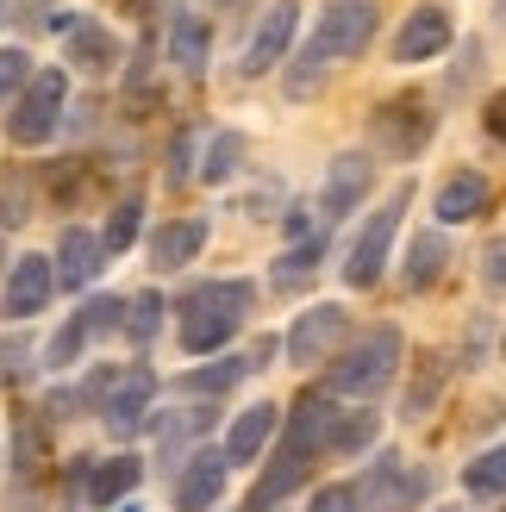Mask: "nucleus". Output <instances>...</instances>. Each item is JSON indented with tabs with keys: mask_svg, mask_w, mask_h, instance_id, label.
Instances as JSON below:
<instances>
[{
	"mask_svg": "<svg viewBox=\"0 0 506 512\" xmlns=\"http://www.w3.org/2000/svg\"><path fill=\"white\" fill-rule=\"evenodd\" d=\"M432 132H438V113L425 107L419 94H394V100H382V107L369 113V138H375V150H388V157H419L425 144H432Z\"/></svg>",
	"mask_w": 506,
	"mask_h": 512,
	"instance_id": "20e7f679",
	"label": "nucleus"
},
{
	"mask_svg": "<svg viewBox=\"0 0 506 512\" xmlns=\"http://www.w3.org/2000/svg\"><path fill=\"white\" fill-rule=\"evenodd\" d=\"M188 175V138H175V163H169V182H182Z\"/></svg>",
	"mask_w": 506,
	"mask_h": 512,
	"instance_id": "4c0bfd02",
	"label": "nucleus"
},
{
	"mask_svg": "<svg viewBox=\"0 0 506 512\" xmlns=\"http://www.w3.org/2000/svg\"><path fill=\"white\" fill-rule=\"evenodd\" d=\"M13 456H19V475H38L44 463H50V425L38 419V413H19V425H13Z\"/></svg>",
	"mask_w": 506,
	"mask_h": 512,
	"instance_id": "4be33fe9",
	"label": "nucleus"
},
{
	"mask_svg": "<svg viewBox=\"0 0 506 512\" xmlns=\"http://www.w3.org/2000/svg\"><path fill=\"white\" fill-rule=\"evenodd\" d=\"M19 219H32V194L19 188V175L7 182V194H0V225H19Z\"/></svg>",
	"mask_w": 506,
	"mask_h": 512,
	"instance_id": "473e14b6",
	"label": "nucleus"
},
{
	"mask_svg": "<svg viewBox=\"0 0 506 512\" xmlns=\"http://www.w3.org/2000/svg\"><path fill=\"white\" fill-rule=\"evenodd\" d=\"M50 288H57V269H50V256H19L7 269V319H32L44 313Z\"/></svg>",
	"mask_w": 506,
	"mask_h": 512,
	"instance_id": "f8f14e48",
	"label": "nucleus"
},
{
	"mask_svg": "<svg viewBox=\"0 0 506 512\" xmlns=\"http://www.w3.org/2000/svg\"><path fill=\"white\" fill-rule=\"evenodd\" d=\"M100 263H107V244H100L88 225H69L63 244H57V281L63 288H88L100 275Z\"/></svg>",
	"mask_w": 506,
	"mask_h": 512,
	"instance_id": "dca6fc26",
	"label": "nucleus"
},
{
	"mask_svg": "<svg viewBox=\"0 0 506 512\" xmlns=\"http://www.w3.org/2000/svg\"><path fill=\"white\" fill-rule=\"evenodd\" d=\"M357 506V488H319V500H313V512H350Z\"/></svg>",
	"mask_w": 506,
	"mask_h": 512,
	"instance_id": "f704fd0d",
	"label": "nucleus"
},
{
	"mask_svg": "<svg viewBox=\"0 0 506 512\" xmlns=\"http://www.w3.org/2000/svg\"><path fill=\"white\" fill-rule=\"evenodd\" d=\"M238 375H250V363H244V356H225V363H213V369H188L175 388H182V394H232Z\"/></svg>",
	"mask_w": 506,
	"mask_h": 512,
	"instance_id": "a878e982",
	"label": "nucleus"
},
{
	"mask_svg": "<svg viewBox=\"0 0 506 512\" xmlns=\"http://www.w3.org/2000/svg\"><path fill=\"white\" fill-rule=\"evenodd\" d=\"M344 325H350V313L344 306H307V313L294 319V331H288V363H325V356L338 350V338H344Z\"/></svg>",
	"mask_w": 506,
	"mask_h": 512,
	"instance_id": "0eeeda50",
	"label": "nucleus"
},
{
	"mask_svg": "<svg viewBox=\"0 0 506 512\" xmlns=\"http://www.w3.org/2000/svg\"><path fill=\"white\" fill-rule=\"evenodd\" d=\"M119 512H138V506H119Z\"/></svg>",
	"mask_w": 506,
	"mask_h": 512,
	"instance_id": "58836bf2",
	"label": "nucleus"
},
{
	"mask_svg": "<svg viewBox=\"0 0 506 512\" xmlns=\"http://www.w3.org/2000/svg\"><path fill=\"white\" fill-rule=\"evenodd\" d=\"M407 200H413V188H394V194H388V207H382V213H369L363 238L350 244V263H344V281H350V288H375V281H382L388 250H394V232H400V213H407Z\"/></svg>",
	"mask_w": 506,
	"mask_h": 512,
	"instance_id": "39448f33",
	"label": "nucleus"
},
{
	"mask_svg": "<svg viewBox=\"0 0 506 512\" xmlns=\"http://www.w3.org/2000/svg\"><path fill=\"white\" fill-rule=\"evenodd\" d=\"M238 157H244V138H238V132H219V138L207 144V163H200V175H207V182H225V175L238 169Z\"/></svg>",
	"mask_w": 506,
	"mask_h": 512,
	"instance_id": "c756f323",
	"label": "nucleus"
},
{
	"mask_svg": "<svg viewBox=\"0 0 506 512\" xmlns=\"http://www.w3.org/2000/svg\"><path fill=\"white\" fill-rule=\"evenodd\" d=\"M157 331H163V294L144 288V294L125 300V338H132V344H150Z\"/></svg>",
	"mask_w": 506,
	"mask_h": 512,
	"instance_id": "bb28decb",
	"label": "nucleus"
},
{
	"mask_svg": "<svg viewBox=\"0 0 506 512\" xmlns=\"http://www.w3.org/2000/svg\"><path fill=\"white\" fill-rule=\"evenodd\" d=\"M69 63L88 69V75H107L119 63V38L107 32V25H94V19H75L69 25Z\"/></svg>",
	"mask_w": 506,
	"mask_h": 512,
	"instance_id": "6ab92c4d",
	"label": "nucleus"
},
{
	"mask_svg": "<svg viewBox=\"0 0 506 512\" xmlns=\"http://www.w3.org/2000/svg\"><path fill=\"white\" fill-rule=\"evenodd\" d=\"M444 44H450V13L444 7H419L394 32V63H425V57H438Z\"/></svg>",
	"mask_w": 506,
	"mask_h": 512,
	"instance_id": "ddd939ff",
	"label": "nucleus"
},
{
	"mask_svg": "<svg viewBox=\"0 0 506 512\" xmlns=\"http://www.w3.org/2000/svg\"><path fill=\"white\" fill-rule=\"evenodd\" d=\"M375 431H382L375 413H344V419H332V431H325V450H332V456H357V450L375 444Z\"/></svg>",
	"mask_w": 506,
	"mask_h": 512,
	"instance_id": "b1692460",
	"label": "nucleus"
},
{
	"mask_svg": "<svg viewBox=\"0 0 506 512\" xmlns=\"http://www.w3.org/2000/svg\"><path fill=\"white\" fill-rule=\"evenodd\" d=\"M138 475H144L138 456H113V463H94V475H88V500H94V506H119L125 494L138 488Z\"/></svg>",
	"mask_w": 506,
	"mask_h": 512,
	"instance_id": "412c9836",
	"label": "nucleus"
},
{
	"mask_svg": "<svg viewBox=\"0 0 506 512\" xmlns=\"http://www.w3.org/2000/svg\"><path fill=\"white\" fill-rule=\"evenodd\" d=\"M138 219H144V200H138V194H125L119 207H113V219H107V232H100V244H107V256L132 250V238H138Z\"/></svg>",
	"mask_w": 506,
	"mask_h": 512,
	"instance_id": "c85d7f7f",
	"label": "nucleus"
},
{
	"mask_svg": "<svg viewBox=\"0 0 506 512\" xmlns=\"http://www.w3.org/2000/svg\"><path fill=\"white\" fill-rule=\"evenodd\" d=\"M113 325H125V306L119 300H94V306H82V313H75L57 338H50V350H44V363L50 369H69L75 356L88 350V338H100V331H113Z\"/></svg>",
	"mask_w": 506,
	"mask_h": 512,
	"instance_id": "1a4fd4ad",
	"label": "nucleus"
},
{
	"mask_svg": "<svg viewBox=\"0 0 506 512\" xmlns=\"http://www.w3.org/2000/svg\"><path fill=\"white\" fill-rule=\"evenodd\" d=\"M200 250H207V219H169L157 232V244H150L157 269H182V263H194Z\"/></svg>",
	"mask_w": 506,
	"mask_h": 512,
	"instance_id": "aec40b11",
	"label": "nucleus"
},
{
	"mask_svg": "<svg viewBox=\"0 0 506 512\" xmlns=\"http://www.w3.org/2000/svg\"><path fill=\"white\" fill-rule=\"evenodd\" d=\"M482 125H488V138H500L506 144V88L488 100V113H482Z\"/></svg>",
	"mask_w": 506,
	"mask_h": 512,
	"instance_id": "c9c22d12",
	"label": "nucleus"
},
{
	"mask_svg": "<svg viewBox=\"0 0 506 512\" xmlns=\"http://www.w3.org/2000/svg\"><path fill=\"white\" fill-rule=\"evenodd\" d=\"M369 182H375V163L363 157V150H344V157H332V169H325V188H319V213H325V219H344L350 207H363V200H369Z\"/></svg>",
	"mask_w": 506,
	"mask_h": 512,
	"instance_id": "6e6552de",
	"label": "nucleus"
},
{
	"mask_svg": "<svg viewBox=\"0 0 506 512\" xmlns=\"http://www.w3.org/2000/svg\"><path fill=\"white\" fill-rule=\"evenodd\" d=\"M482 281H488V288H494V294L506 288V238H494V244L482 250Z\"/></svg>",
	"mask_w": 506,
	"mask_h": 512,
	"instance_id": "72a5a7b5",
	"label": "nucleus"
},
{
	"mask_svg": "<svg viewBox=\"0 0 506 512\" xmlns=\"http://www.w3.org/2000/svg\"><path fill=\"white\" fill-rule=\"evenodd\" d=\"M275 425H282V413L263 400V406H244V413L232 419V431H225V463H257V456L269 450Z\"/></svg>",
	"mask_w": 506,
	"mask_h": 512,
	"instance_id": "2eb2a0df",
	"label": "nucleus"
},
{
	"mask_svg": "<svg viewBox=\"0 0 506 512\" xmlns=\"http://www.w3.org/2000/svg\"><path fill=\"white\" fill-rule=\"evenodd\" d=\"M400 331L394 325H375L369 338H357L338 363H332V394H350V400H375L394 381V369H400Z\"/></svg>",
	"mask_w": 506,
	"mask_h": 512,
	"instance_id": "7ed1b4c3",
	"label": "nucleus"
},
{
	"mask_svg": "<svg viewBox=\"0 0 506 512\" xmlns=\"http://www.w3.org/2000/svg\"><path fill=\"white\" fill-rule=\"evenodd\" d=\"M488 200H494L488 175L457 169V175H450V182L438 188V219H444V225H469V219H482V213H488Z\"/></svg>",
	"mask_w": 506,
	"mask_h": 512,
	"instance_id": "f3484780",
	"label": "nucleus"
},
{
	"mask_svg": "<svg viewBox=\"0 0 506 512\" xmlns=\"http://www.w3.org/2000/svg\"><path fill=\"white\" fill-rule=\"evenodd\" d=\"M219 488H225V456L200 450V456H188V469L175 475V506H182V512H207V506H219Z\"/></svg>",
	"mask_w": 506,
	"mask_h": 512,
	"instance_id": "4468645a",
	"label": "nucleus"
},
{
	"mask_svg": "<svg viewBox=\"0 0 506 512\" xmlns=\"http://www.w3.org/2000/svg\"><path fill=\"white\" fill-rule=\"evenodd\" d=\"M463 488L475 494V500H494V494H506V444H494V450H482L475 463L463 469Z\"/></svg>",
	"mask_w": 506,
	"mask_h": 512,
	"instance_id": "393cba45",
	"label": "nucleus"
},
{
	"mask_svg": "<svg viewBox=\"0 0 506 512\" xmlns=\"http://www.w3.org/2000/svg\"><path fill=\"white\" fill-rule=\"evenodd\" d=\"M13 375H25V350L0 344V381H13Z\"/></svg>",
	"mask_w": 506,
	"mask_h": 512,
	"instance_id": "e433bc0d",
	"label": "nucleus"
},
{
	"mask_svg": "<svg viewBox=\"0 0 506 512\" xmlns=\"http://www.w3.org/2000/svg\"><path fill=\"white\" fill-rule=\"evenodd\" d=\"M63 100H69V75L63 69H38L32 82H25V94H19V113L7 119L13 144H44L57 132V119H63Z\"/></svg>",
	"mask_w": 506,
	"mask_h": 512,
	"instance_id": "423d86ee",
	"label": "nucleus"
},
{
	"mask_svg": "<svg viewBox=\"0 0 506 512\" xmlns=\"http://www.w3.org/2000/svg\"><path fill=\"white\" fill-rule=\"evenodd\" d=\"M25 82H32V57L25 50H0V100H13Z\"/></svg>",
	"mask_w": 506,
	"mask_h": 512,
	"instance_id": "7c9ffc66",
	"label": "nucleus"
},
{
	"mask_svg": "<svg viewBox=\"0 0 506 512\" xmlns=\"http://www.w3.org/2000/svg\"><path fill=\"white\" fill-rule=\"evenodd\" d=\"M250 281H207L182 300V350L188 356H213L219 344H232L238 319L250 313Z\"/></svg>",
	"mask_w": 506,
	"mask_h": 512,
	"instance_id": "f03ea898",
	"label": "nucleus"
},
{
	"mask_svg": "<svg viewBox=\"0 0 506 512\" xmlns=\"http://www.w3.org/2000/svg\"><path fill=\"white\" fill-rule=\"evenodd\" d=\"M444 263H450V244L438 232H419L413 250H407V288H432V281L444 275Z\"/></svg>",
	"mask_w": 506,
	"mask_h": 512,
	"instance_id": "5701e85b",
	"label": "nucleus"
},
{
	"mask_svg": "<svg viewBox=\"0 0 506 512\" xmlns=\"http://www.w3.org/2000/svg\"><path fill=\"white\" fill-rule=\"evenodd\" d=\"M369 38H375V0H332V7L319 13V32H313V44L300 50V63H294V75H288V94H294V100H307V94L319 88L325 63L363 57V50H369Z\"/></svg>",
	"mask_w": 506,
	"mask_h": 512,
	"instance_id": "f257e3e1",
	"label": "nucleus"
},
{
	"mask_svg": "<svg viewBox=\"0 0 506 512\" xmlns=\"http://www.w3.org/2000/svg\"><path fill=\"white\" fill-rule=\"evenodd\" d=\"M319 256H325V238H300L282 263H275V288H307L313 269H319Z\"/></svg>",
	"mask_w": 506,
	"mask_h": 512,
	"instance_id": "cd10ccee",
	"label": "nucleus"
},
{
	"mask_svg": "<svg viewBox=\"0 0 506 512\" xmlns=\"http://www.w3.org/2000/svg\"><path fill=\"white\" fill-rule=\"evenodd\" d=\"M438 388H444V369H438V356H432V369H425V375L413 381V394H407V413L419 419V413H425V406H432V400H438Z\"/></svg>",
	"mask_w": 506,
	"mask_h": 512,
	"instance_id": "2f4dec72",
	"label": "nucleus"
},
{
	"mask_svg": "<svg viewBox=\"0 0 506 512\" xmlns=\"http://www.w3.org/2000/svg\"><path fill=\"white\" fill-rule=\"evenodd\" d=\"M207 44H213V32H207V19H200V13H188V7L169 13V63L182 69V75L207 69Z\"/></svg>",
	"mask_w": 506,
	"mask_h": 512,
	"instance_id": "a211bd4d",
	"label": "nucleus"
},
{
	"mask_svg": "<svg viewBox=\"0 0 506 512\" xmlns=\"http://www.w3.org/2000/svg\"><path fill=\"white\" fill-rule=\"evenodd\" d=\"M150 400H157V375H150V369H125V375L113 381L107 406H100V419H107L113 438H125V431H138V425H144Z\"/></svg>",
	"mask_w": 506,
	"mask_h": 512,
	"instance_id": "9d476101",
	"label": "nucleus"
},
{
	"mask_svg": "<svg viewBox=\"0 0 506 512\" xmlns=\"http://www.w3.org/2000/svg\"><path fill=\"white\" fill-rule=\"evenodd\" d=\"M294 25H300V7L294 0H275V7L263 13V25H257V38H250V50H244V75H269L275 63H282L288 44H294Z\"/></svg>",
	"mask_w": 506,
	"mask_h": 512,
	"instance_id": "9b49d317",
	"label": "nucleus"
}]
</instances>
